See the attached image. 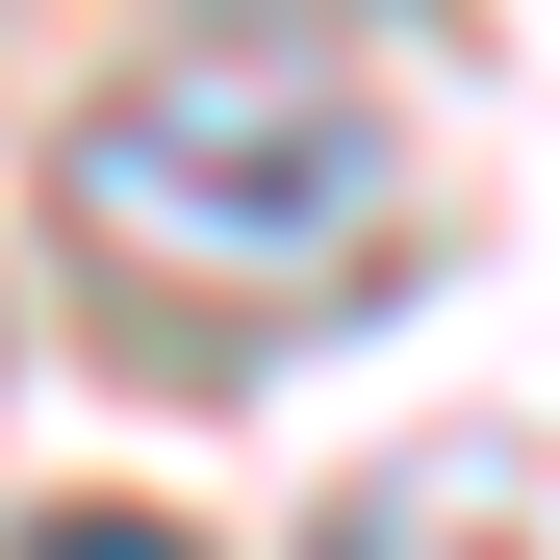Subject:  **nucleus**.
<instances>
[{
    "label": "nucleus",
    "mask_w": 560,
    "mask_h": 560,
    "mask_svg": "<svg viewBox=\"0 0 560 560\" xmlns=\"http://www.w3.org/2000/svg\"><path fill=\"white\" fill-rule=\"evenodd\" d=\"M51 178H77V230L128 280H331L408 205V153H383V103L331 51H153L128 103H77Z\"/></svg>",
    "instance_id": "f257e3e1"
},
{
    "label": "nucleus",
    "mask_w": 560,
    "mask_h": 560,
    "mask_svg": "<svg viewBox=\"0 0 560 560\" xmlns=\"http://www.w3.org/2000/svg\"><path fill=\"white\" fill-rule=\"evenodd\" d=\"M26 560H205V535H153V510H51Z\"/></svg>",
    "instance_id": "f03ea898"
}]
</instances>
